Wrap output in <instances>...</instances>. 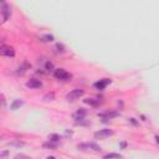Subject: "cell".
I'll use <instances>...</instances> for the list:
<instances>
[{"instance_id":"6da1fadb","label":"cell","mask_w":159,"mask_h":159,"mask_svg":"<svg viewBox=\"0 0 159 159\" xmlns=\"http://www.w3.org/2000/svg\"><path fill=\"white\" fill-rule=\"evenodd\" d=\"M85 94V92H83V90H80V88H76V90H72L70 93H67V96H66V99L68 102H73V101H76V99H78V98H81L82 96Z\"/></svg>"},{"instance_id":"7a4b0ae2","label":"cell","mask_w":159,"mask_h":159,"mask_svg":"<svg viewBox=\"0 0 159 159\" xmlns=\"http://www.w3.org/2000/svg\"><path fill=\"white\" fill-rule=\"evenodd\" d=\"M2 9H0V24L5 23L10 16V8L6 3H2Z\"/></svg>"},{"instance_id":"3957f363","label":"cell","mask_w":159,"mask_h":159,"mask_svg":"<svg viewBox=\"0 0 159 159\" xmlns=\"http://www.w3.org/2000/svg\"><path fill=\"white\" fill-rule=\"evenodd\" d=\"M54 76L57 78V80H61V81H68L71 78V73H68L66 70L64 68H58L54 72Z\"/></svg>"},{"instance_id":"277c9868","label":"cell","mask_w":159,"mask_h":159,"mask_svg":"<svg viewBox=\"0 0 159 159\" xmlns=\"http://www.w3.org/2000/svg\"><path fill=\"white\" fill-rule=\"evenodd\" d=\"M0 55L8 56V57H14L15 56V50L11 46H6V45L0 43Z\"/></svg>"},{"instance_id":"5b68a950","label":"cell","mask_w":159,"mask_h":159,"mask_svg":"<svg viewBox=\"0 0 159 159\" xmlns=\"http://www.w3.org/2000/svg\"><path fill=\"white\" fill-rule=\"evenodd\" d=\"M78 149L81 150H93V152H101V147L96 143H82V144H78L77 147Z\"/></svg>"},{"instance_id":"8992f818","label":"cell","mask_w":159,"mask_h":159,"mask_svg":"<svg viewBox=\"0 0 159 159\" xmlns=\"http://www.w3.org/2000/svg\"><path fill=\"white\" fill-rule=\"evenodd\" d=\"M113 135V131L112 129H101V131H98L94 133V138L96 139H106L108 137Z\"/></svg>"},{"instance_id":"52a82bcc","label":"cell","mask_w":159,"mask_h":159,"mask_svg":"<svg viewBox=\"0 0 159 159\" xmlns=\"http://www.w3.org/2000/svg\"><path fill=\"white\" fill-rule=\"evenodd\" d=\"M98 116L103 118V121H108V119H112V118H116L119 116V112L117 111H108V112H103V113H98Z\"/></svg>"},{"instance_id":"ba28073f","label":"cell","mask_w":159,"mask_h":159,"mask_svg":"<svg viewBox=\"0 0 159 159\" xmlns=\"http://www.w3.org/2000/svg\"><path fill=\"white\" fill-rule=\"evenodd\" d=\"M72 117H73V119H76V121H77V123H81L85 119V117H86V111L83 108H80L76 113H73Z\"/></svg>"},{"instance_id":"9c48e42d","label":"cell","mask_w":159,"mask_h":159,"mask_svg":"<svg viewBox=\"0 0 159 159\" xmlns=\"http://www.w3.org/2000/svg\"><path fill=\"white\" fill-rule=\"evenodd\" d=\"M111 82H112V81H111L109 78H103V80H99L98 82H96V83H94V87H96L97 90H105Z\"/></svg>"},{"instance_id":"30bf717a","label":"cell","mask_w":159,"mask_h":159,"mask_svg":"<svg viewBox=\"0 0 159 159\" xmlns=\"http://www.w3.org/2000/svg\"><path fill=\"white\" fill-rule=\"evenodd\" d=\"M43 86V83H41V81L40 80H36V78H31L30 81H28L26 82V87L28 88H40Z\"/></svg>"},{"instance_id":"8fae6325","label":"cell","mask_w":159,"mask_h":159,"mask_svg":"<svg viewBox=\"0 0 159 159\" xmlns=\"http://www.w3.org/2000/svg\"><path fill=\"white\" fill-rule=\"evenodd\" d=\"M85 103L86 105H90V106H92V107H98L99 105L102 103V101L99 98H87V99H85Z\"/></svg>"},{"instance_id":"7c38bea8","label":"cell","mask_w":159,"mask_h":159,"mask_svg":"<svg viewBox=\"0 0 159 159\" xmlns=\"http://www.w3.org/2000/svg\"><path fill=\"white\" fill-rule=\"evenodd\" d=\"M29 68H30V65H29L28 62H24V64H23L21 66H20V67L17 68L16 73H17V75H20V76H21V75H24V73H25V72H26V71H28Z\"/></svg>"},{"instance_id":"4fadbf2b","label":"cell","mask_w":159,"mask_h":159,"mask_svg":"<svg viewBox=\"0 0 159 159\" xmlns=\"http://www.w3.org/2000/svg\"><path fill=\"white\" fill-rule=\"evenodd\" d=\"M23 105H24V102L21 101V99H15V101H13V103L10 105V108L13 111H16V109H19L20 107H21Z\"/></svg>"},{"instance_id":"5bb4252c","label":"cell","mask_w":159,"mask_h":159,"mask_svg":"<svg viewBox=\"0 0 159 159\" xmlns=\"http://www.w3.org/2000/svg\"><path fill=\"white\" fill-rule=\"evenodd\" d=\"M55 99V93L54 92H50V93H46L44 97H43V101L44 102H51Z\"/></svg>"},{"instance_id":"9a60e30c","label":"cell","mask_w":159,"mask_h":159,"mask_svg":"<svg viewBox=\"0 0 159 159\" xmlns=\"http://www.w3.org/2000/svg\"><path fill=\"white\" fill-rule=\"evenodd\" d=\"M122 155L118 154V153H108L103 157V159H121Z\"/></svg>"},{"instance_id":"2e32d148","label":"cell","mask_w":159,"mask_h":159,"mask_svg":"<svg viewBox=\"0 0 159 159\" xmlns=\"http://www.w3.org/2000/svg\"><path fill=\"white\" fill-rule=\"evenodd\" d=\"M40 39H41V41H45V43H51V41H54V36L50 35V34L44 35V36H41Z\"/></svg>"},{"instance_id":"e0dca14e","label":"cell","mask_w":159,"mask_h":159,"mask_svg":"<svg viewBox=\"0 0 159 159\" xmlns=\"http://www.w3.org/2000/svg\"><path fill=\"white\" fill-rule=\"evenodd\" d=\"M60 139H61V137H60L58 134H51V135H50V138H49V141H50V142L58 143V142H60Z\"/></svg>"},{"instance_id":"ac0fdd59","label":"cell","mask_w":159,"mask_h":159,"mask_svg":"<svg viewBox=\"0 0 159 159\" xmlns=\"http://www.w3.org/2000/svg\"><path fill=\"white\" fill-rule=\"evenodd\" d=\"M57 144H58V143H55V142H50V141H49L47 143L44 144V147H45V148H50V149H55V148L57 147Z\"/></svg>"},{"instance_id":"d6986e66","label":"cell","mask_w":159,"mask_h":159,"mask_svg":"<svg viewBox=\"0 0 159 159\" xmlns=\"http://www.w3.org/2000/svg\"><path fill=\"white\" fill-rule=\"evenodd\" d=\"M6 106V101H5V96L2 93L0 94V108H4Z\"/></svg>"},{"instance_id":"ffe728a7","label":"cell","mask_w":159,"mask_h":159,"mask_svg":"<svg viewBox=\"0 0 159 159\" xmlns=\"http://www.w3.org/2000/svg\"><path fill=\"white\" fill-rule=\"evenodd\" d=\"M9 150H3V152H0V159H8L9 157Z\"/></svg>"},{"instance_id":"44dd1931","label":"cell","mask_w":159,"mask_h":159,"mask_svg":"<svg viewBox=\"0 0 159 159\" xmlns=\"http://www.w3.org/2000/svg\"><path fill=\"white\" fill-rule=\"evenodd\" d=\"M14 159H30V157H28V155H25L23 153H20V154H16L14 157Z\"/></svg>"},{"instance_id":"7402d4cb","label":"cell","mask_w":159,"mask_h":159,"mask_svg":"<svg viewBox=\"0 0 159 159\" xmlns=\"http://www.w3.org/2000/svg\"><path fill=\"white\" fill-rule=\"evenodd\" d=\"M45 68H46V71H52V70H54V64L50 62V61H47V62L45 64Z\"/></svg>"},{"instance_id":"603a6c76","label":"cell","mask_w":159,"mask_h":159,"mask_svg":"<svg viewBox=\"0 0 159 159\" xmlns=\"http://www.w3.org/2000/svg\"><path fill=\"white\" fill-rule=\"evenodd\" d=\"M56 51L57 52H64L65 51V46L62 44H56Z\"/></svg>"},{"instance_id":"cb8c5ba5","label":"cell","mask_w":159,"mask_h":159,"mask_svg":"<svg viewBox=\"0 0 159 159\" xmlns=\"http://www.w3.org/2000/svg\"><path fill=\"white\" fill-rule=\"evenodd\" d=\"M11 146H16V147H23V146H24V143H23V142H14V143H11Z\"/></svg>"},{"instance_id":"d4e9b609","label":"cell","mask_w":159,"mask_h":159,"mask_svg":"<svg viewBox=\"0 0 159 159\" xmlns=\"http://www.w3.org/2000/svg\"><path fill=\"white\" fill-rule=\"evenodd\" d=\"M131 122H132V123H133V124H137V122H135V121H134V118H131Z\"/></svg>"},{"instance_id":"484cf974","label":"cell","mask_w":159,"mask_h":159,"mask_svg":"<svg viewBox=\"0 0 159 159\" xmlns=\"http://www.w3.org/2000/svg\"><path fill=\"white\" fill-rule=\"evenodd\" d=\"M126 146H127V144H126V143H124V142H123V143H121V147H122V148H124V147H126Z\"/></svg>"},{"instance_id":"4316f807","label":"cell","mask_w":159,"mask_h":159,"mask_svg":"<svg viewBox=\"0 0 159 159\" xmlns=\"http://www.w3.org/2000/svg\"><path fill=\"white\" fill-rule=\"evenodd\" d=\"M46 159H56V158H55V157H47Z\"/></svg>"}]
</instances>
